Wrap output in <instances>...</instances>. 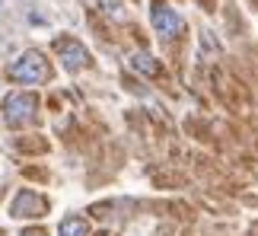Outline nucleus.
I'll return each instance as SVG.
<instances>
[{
    "instance_id": "9d476101",
    "label": "nucleus",
    "mask_w": 258,
    "mask_h": 236,
    "mask_svg": "<svg viewBox=\"0 0 258 236\" xmlns=\"http://www.w3.org/2000/svg\"><path fill=\"white\" fill-rule=\"evenodd\" d=\"M23 236H48V233H45V230H42V227H38V230H26V233H23Z\"/></svg>"
},
{
    "instance_id": "1a4fd4ad",
    "label": "nucleus",
    "mask_w": 258,
    "mask_h": 236,
    "mask_svg": "<svg viewBox=\"0 0 258 236\" xmlns=\"http://www.w3.org/2000/svg\"><path fill=\"white\" fill-rule=\"evenodd\" d=\"M19 150H35V153H45L48 150V144L45 141H16Z\"/></svg>"
},
{
    "instance_id": "20e7f679",
    "label": "nucleus",
    "mask_w": 258,
    "mask_h": 236,
    "mask_svg": "<svg viewBox=\"0 0 258 236\" xmlns=\"http://www.w3.org/2000/svg\"><path fill=\"white\" fill-rule=\"evenodd\" d=\"M150 19H153V29L163 35V42L166 38H175V35H182V16H178V10H172L169 4H163V0H153V7H150Z\"/></svg>"
},
{
    "instance_id": "423d86ee",
    "label": "nucleus",
    "mask_w": 258,
    "mask_h": 236,
    "mask_svg": "<svg viewBox=\"0 0 258 236\" xmlns=\"http://www.w3.org/2000/svg\"><path fill=\"white\" fill-rule=\"evenodd\" d=\"M57 236H89V223H86V217H80V214H71V217H64L61 227H57Z\"/></svg>"
},
{
    "instance_id": "f257e3e1",
    "label": "nucleus",
    "mask_w": 258,
    "mask_h": 236,
    "mask_svg": "<svg viewBox=\"0 0 258 236\" xmlns=\"http://www.w3.org/2000/svg\"><path fill=\"white\" fill-rule=\"evenodd\" d=\"M10 80L26 83V86L48 83L51 80V64L45 61L42 51H23L13 64H10Z\"/></svg>"
},
{
    "instance_id": "7ed1b4c3",
    "label": "nucleus",
    "mask_w": 258,
    "mask_h": 236,
    "mask_svg": "<svg viewBox=\"0 0 258 236\" xmlns=\"http://www.w3.org/2000/svg\"><path fill=\"white\" fill-rule=\"evenodd\" d=\"M45 214H48V198H42V195L32 192V189L16 192L13 201H10V217L29 220V217H45Z\"/></svg>"
},
{
    "instance_id": "39448f33",
    "label": "nucleus",
    "mask_w": 258,
    "mask_h": 236,
    "mask_svg": "<svg viewBox=\"0 0 258 236\" xmlns=\"http://www.w3.org/2000/svg\"><path fill=\"white\" fill-rule=\"evenodd\" d=\"M54 54L61 57V64L67 67L71 74H77V71H83V67L89 64V51L77 42V38H71V35H64V38H54Z\"/></svg>"
},
{
    "instance_id": "9b49d317",
    "label": "nucleus",
    "mask_w": 258,
    "mask_h": 236,
    "mask_svg": "<svg viewBox=\"0 0 258 236\" xmlns=\"http://www.w3.org/2000/svg\"><path fill=\"white\" fill-rule=\"evenodd\" d=\"M0 236H4V233H0Z\"/></svg>"
},
{
    "instance_id": "f03ea898",
    "label": "nucleus",
    "mask_w": 258,
    "mask_h": 236,
    "mask_svg": "<svg viewBox=\"0 0 258 236\" xmlns=\"http://www.w3.org/2000/svg\"><path fill=\"white\" fill-rule=\"evenodd\" d=\"M4 118L10 128H26L38 122V96L35 93H10L4 99Z\"/></svg>"
},
{
    "instance_id": "0eeeda50",
    "label": "nucleus",
    "mask_w": 258,
    "mask_h": 236,
    "mask_svg": "<svg viewBox=\"0 0 258 236\" xmlns=\"http://www.w3.org/2000/svg\"><path fill=\"white\" fill-rule=\"evenodd\" d=\"M131 71H137V74H147V77H153V74H160V64L153 61L147 51H137L134 57H131Z\"/></svg>"
},
{
    "instance_id": "6e6552de",
    "label": "nucleus",
    "mask_w": 258,
    "mask_h": 236,
    "mask_svg": "<svg viewBox=\"0 0 258 236\" xmlns=\"http://www.w3.org/2000/svg\"><path fill=\"white\" fill-rule=\"evenodd\" d=\"M99 7H102V13L105 16H121V0H99Z\"/></svg>"
}]
</instances>
